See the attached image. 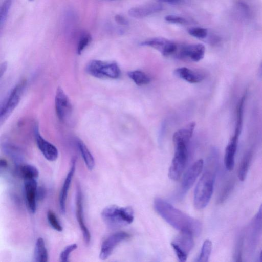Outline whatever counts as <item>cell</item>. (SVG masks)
Instances as JSON below:
<instances>
[{
    "label": "cell",
    "instance_id": "obj_1",
    "mask_svg": "<svg viewBox=\"0 0 262 262\" xmlns=\"http://www.w3.org/2000/svg\"><path fill=\"white\" fill-rule=\"evenodd\" d=\"M154 204L157 213L173 228L181 231H190L196 236L201 233L202 224L198 220L175 208L162 198H156Z\"/></svg>",
    "mask_w": 262,
    "mask_h": 262
},
{
    "label": "cell",
    "instance_id": "obj_2",
    "mask_svg": "<svg viewBox=\"0 0 262 262\" xmlns=\"http://www.w3.org/2000/svg\"><path fill=\"white\" fill-rule=\"evenodd\" d=\"M217 166L207 164L194 192V205L197 209L204 208L209 202L213 191Z\"/></svg>",
    "mask_w": 262,
    "mask_h": 262
},
{
    "label": "cell",
    "instance_id": "obj_3",
    "mask_svg": "<svg viewBox=\"0 0 262 262\" xmlns=\"http://www.w3.org/2000/svg\"><path fill=\"white\" fill-rule=\"evenodd\" d=\"M101 216L106 224L113 229L130 224L134 217L131 207H119L116 205H110L104 208Z\"/></svg>",
    "mask_w": 262,
    "mask_h": 262
},
{
    "label": "cell",
    "instance_id": "obj_4",
    "mask_svg": "<svg viewBox=\"0 0 262 262\" xmlns=\"http://www.w3.org/2000/svg\"><path fill=\"white\" fill-rule=\"evenodd\" d=\"M86 72L90 75L99 78H118L120 75V70L117 63L92 60L86 66Z\"/></svg>",
    "mask_w": 262,
    "mask_h": 262
},
{
    "label": "cell",
    "instance_id": "obj_5",
    "mask_svg": "<svg viewBox=\"0 0 262 262\" xmlns=\"http://www.w3.org/2000/svg\"><path fill=\"white\" fill-rule=\"evenodd\" d=\"M187 144H174V154L168 170V176L173 180H178L184 171L187 161Z\"/></svg>",
    "mask_w": 262,
    "mask_h": 262
},
{
    "label": "cell",
    "instance_id": "obj_6",
    "mask_svg": "<svg viewBox=\"0 0 262 262\" xmlns=\"http://www.w3.org/2000/svg\"><path fill=\"white\" fill-rule=\"evenodd\" d=\"M193 234L190 231H182L171 243L179 261L184 262L194 246Z\"/></svg>",
    "mask_w": 262,
    "mask_h": 262
},
{
    "label": "cell",
    "instance_id": "obj_7",
    "mask_svg": "<svg viewBox=\"0 0 262 262\" xmlns=\"http://www.w3.org/2000/svg\"><path fill=\"white\" fill-rule=\"evenodd\" d=\"M25 80L18 83L11 92L7 100L2 106L0 114V122L2 125L10 116L18 104L26 87Z\"/></svg>",
    "mask_w": 262,
    "mask_h": 262
},
{
    "label": "cell",
    "instance_id": "obj_8",
    "mask_svg": "<svg viewBox=\"0 0 262 262\" xmlns=\"http://www.w3.org/2000/svg\"><path fill=\"white\" fill-rule=\"evenodd\" d=\"M55 104L59 119L62 122L67 121L71 116L72 106L69 97L61 88L57 89Z\"/></svg>",
    "mask_w": 262,
    "mask_h": 262
},
{
    "label": "cell",
    "instance_id": "obj_9",
    "mask_svg": "<svg viewBox=\"0 0 262 262\" xmlns=\"http://www.w3.org/2000/svg\"><path fill=\"white\" fill-rule=\"evenodd\" d=\"M205 52V47L203 45L191 44L178 47L174 55L179 58L197 62L203 58Z\"/></svg>",
    "mask_w": 262,
    "mask_h": 262
},
{
    "label": "cell",
    "instance_id": "obj_10",
    "mask_svg": "<svg viewBox=\"0 0 262 262\" xmlns=\"http://www.w3.org/2000/svg\"><path fill=\"white\" fill-rule=\"evenodd\" d=\"M204 166V161L199 159L195 161L184 174L180 187V194L184 195L192 186L198 176L201 173Z\"/></svg>",
    "mask_w": 262,
    "mask_h": 262
},
{
    "label": "cell",
    "instance_id": "obj_11",
    "mask_svg": "<svg viewBox=\"0 0 262 262\" xmlns=\"http://www.w3.org/2000/svg\"><path fill=\"white\" fill-rule=\"evenodd\" d=\"M129 237V235L124 231L117 232L108 236L102 244L99 254L100 259H106L112 254L116 247Z\"/></svg>",
    "mask_w": 262,
    "mask_h": 262
},
{
    "label": "cell",
    "instance_id": "obj_12",
    "mask_svg": "<svg viewBox=\"0 0 262 262\" xmlns=\"http://www.w3.org/2000/svg\"><path fill=\"white\" fill-rule=\"evenodd\" d=\"M141 45L153 48L165 56L174 55L178 49L177 45L174 42L162 37L151 38L142 42Z\"/></svg>",
    "mask_w": 262,
    "mask_h": 262
},
{
    "label": "cell",
    "instance_id": "obj_13",
    "mask_svg": "<svg viewBox=\"0 0 262 262\" xmlns=\"http://www.w3.org/2000/svg\"><path fill=\"white\" fill-rule=\"evenodd\" d=\"M76 214L80 229L82 232L84 242L89 244L91 241V234L84 220L82 194L80 186H77L76 196Z\"/></svg>",
    "mask_w": 262,
    "mask_h": 262
},
{
    "label": "cell",
    "instance_id": "obj_14",
    "mask_svg": "<svg viewBox=\"0 0 262 262\" xmlns=\"http://www.w3.org/2000/svg\"><path fill=\"white\" fill-rule=\"evenodd\" d=\"M35 138L37 146L44 157L49 161H55L58 156L57 148L40 135L37 127L35 128Z\"/></svg>",
    "mask_w": 262,
    "mask_h": 262
},
{
    "label": "cell",
    "instance_id": "obj_15",
    "mask_svg": "<svg viewBox=\"0 0 262 262\" xmlns=\"http://www.w3.org/2000/svg\"><path fill=\"white\" fill-rule=\"evenodd\" d=\"M24 189L27 205L29 211L34 213L36 210L37 184L36 179L24 180Z\"/></svg>",
    "mask_w": 262,
    "mask_h": 262
},
{
    "label": "cell",
    "instance_id": "obj_16",
    "mask_svg": "<svg viewBox=\"0 0 262 262\" xmlns=\"http://www.w3.org/2000/svg\"><path fill=\"white\" fill-rule=\"evenodd\" d=\"M76 159L73 158L71 161L70 169L64 181L62 187L61 189L59 194V207L62 213L66 211V203L68 194V191L72 182V179L74 174L76 168Z\"/></svg>",
    "mask_w": 262,
    "mask_h": 262
},
{
    "label": "cell",
    "instance_id": "obj_17",
    "mask_svg": "<svg viewBox=\"0 0 262 262\" xmlns=\"http://www.w3.org/2000/svg\"><path fill=\"white\" fill-rule=\"evenodd\" d=\"M239 137L233 135L225 149L224 165L228 171L233 170L235 163V157L237 150Z\"/></svg>",
    "mask_w": 262,
    "mask_h": 262
},
{
    "label": "cell",
    "instance_id": "obj_18",
    "mask_svg": "<svg viewBox=\"0 0 262 262\" xmlns=\"http://www.w3.org/2000/svg\"><path fill=\"white\" fill-rule=\"evenodd\" d=\"M162 9V6L161 4L151 3L132 8L128 11V14L133 17L140 18L159 12Z\"/></svg>",
    "mask_w": 262,
    "mask_h": 262
},
{
    "label": "cell",
    "instance_id": "obj_19",
    "mask_svg": "<svg viewBox=\"0 0 262 262\" xmlns=\"http://www.w3.org/2000/svg\"><path fill=\"white\" fill-rule=\"evenodd\" d=\"M174 74L191 83H199L205 77V75L203 73L195 71L186 67L176 69L174 71Z\"/></svg>",
    "mask_w": 262,
    "mask_h": 262
},
{
    "label": "cell",
    "instance_id": "obj_20",
    "mask_svg": "<svg viewBox=\"0 0 262 262\" xmlns=\"http://www.w3.org/2000/svg\"><path fill=\"white\" fill-rule=\"evenodd\" d=\"M195 123L194 122H190L185 126L176 131L172 137L173 144L178 143H188L191 139Z\"/></svg>",
    "mask_w": 262,
    "mask_h": 262
},
{
    "label": "cell",
    "instance_id": "obj_21",
    "mask_svg": "<svg viewBox=\"0 0 262 262\" xmlns=\"http://www.w3.org/2000/svg\"><path fill=\"white\" fill-rule=\"evenodd\" d=\"M246 94H245L240 98L237 103L236 110L235 125L234 135L239 137L243 127L244 111Z\"/></svg>",
    "mask_w": 262,
    "mask_h": 262
},
{
    "label": "cell",
    "instance_id": "obj_22",
    "mask_svg": "<svg viewBox=\"0 0 262 262\" xmlns=\"http://www.w3.org/2000/svg\"><path fill=\"white\" fill-rule=\"evenodd\" d=\"M34 258L35 261L47 262L48 260V254L45 241L41 237H39L36 242Z\"/></svg>",
    "mask_w": 262,
    "mask_h": 262
},
{
    "label": "cell",
    "instance_id": "obj_23",
    "mask_svg": "<svg viewBox=\"0 0 262 262\" xmlns=\"http://www.w3.org/2000/svg\"><path fill=\"white\" fill-rule=\"evenodd\" d=\"M77 145L88 169L92 170L95 167V160L93 155L82 141L78 140Z\"/></svg>",
    "mask_w": 262,
    "mask_h": 262
},
{
    "label": "cell",
    "instance_id": "obj_24",
    "mask_svg": "<svg viewBox=\"0 0 262 262\" xmlns=\"http://www.w3.org/2000/svg\"><path fill=\"white\" fill-rule=\"evenodd\" d=\"M252 150L247 151L244 155L238 170V178L241 181H244L247 175L252 158Z\"/></svg>",
    "mask_w": 262,
    "mask_h": 262
},
{
    "label": "cell",
    "instance_id": "obj_25",
    "mask_svg": "<svg viewBox=\"0 0 262 262\" xmlns=\"http://www.w3.org/2000/svg\"><path fill=\"white\" fill-rule=\"evenodd\" d=\"M64 29L66 33L72 35L75 31L77 17L75 12L72 10H67L64 15Z\"/></svg>",
    "mask_w": 262,
    "mask_h": 262
},
{
    "label": "cell",
    "instance_id": "obj_26",
    "mask_svg": "<svg viewBox=\"0 0 262 262\" xmlns=\"http://www.w3.org/2000/svg\"><path fill=\"white\" fill-rule=\"evenodd\" d=\"M127 74L135 83L139 86L147 84L150 81L149 76L141 71L135 70L130 71L128 72Z\"/></svg>",
    "mask_w": 262,
    "mask_h": 262
},
{
    "label": "cell",
    "instance_id": "obj_27",
    "mask_svg": "<svg viewBox=\"0 0 262 262\" xmlns=\"http://www.w3.org/2000/svg\"><path fill=\"white\" fill-rule=\"evenodd\" d=\"M19 172L24 180L36 179L39 176L38 169L35 166L30 164L21 165L19 167Z\"/></svg>",
    "mask_w": 262,
    "mask_h": 262
},
{
    "label": "cell",
    "instance_id": "obj_28",
    "mask_svg": "<svg viewBox=\"0 0 262 262\" xmlns=\"http://www.w3.org/2000/svg\"><path fill=\"white\" fill-rule=\"evenodd\" d=\"M212 244L210 240H205L202 245L201 250L196 261L207 262L208 261L211 254Z\"/></svg>",
    "mask_w": 262,
    "mask_h": 262
},
{
    "label": "cell",
    "instance_id": "obj_29",
    "mask_svg": "<svg viewBox=\"0 0 262 262\" xmlns=\"http://www.w3.org/2000/svg\"><path fill=\"white\" fill-rule=\"evenodd\" d=\"M234 186V181L230 180L222 188L218 197L217 202L219 204L224 203L232 192Z\"/></svg>",
    "mask_w": 262,
    "mask_h": 262
},
{
    "label": "cell",
    "instance_id": "obj_30",
    "mask_svg": "<svg viewBox=\"0 0 262 262\" xmlns=\"http://www.w3.org/2000/svg\"><path fill=\"white\" fill-rule=\"evenodd\" d=\"M92 40L91 34L84 31L80 34L77 48V52L81 54L85 48L89 45Z\"/></svg>",
    "mask_w": 262,
    "mask_h": 262
},
{
    "label": "cell",
    "instance_id": "obj_31",
    "mask_svg": "<svg viewBox=\"0 0 262 262\" xmlns=\"http://www.w3.org/2000/svg\"><path fill=\"white\" fill-rule=\"evenodd\" d=\"M11 5V0H4L0 10V27L2 29L5 24Z\"/></svg>",
    "mask_w": 262,
    "mask_h": 262
},
{
    "label": "cell",
    "instance_id": "obj_32",
    "mask_svg": "<svg viewBox=\"0 0 262 262\" xmlns=\"http://www.w3.org/2000/svg\"><path fill=\"white\" fill-rule=\"evenodd\" d=\"M47 219L50 226L54 230L61 232L63 230V227L59 223L55 213L50 210L47 212Z\"/></svg>",
    "mask_w": 262,
    "mask_h": 262
},
{
    "label": "cell",
    "instance_id": "obj_33",
    "mask_svg": "<svg viewBox=\"0 0 262 262\" xmlns=\"http://www.w3.org/2000/svg\"><path fill=\"white\" fill-rule=\"evenodd\" d=\"M189 34L197 38H204L207 36V29L202 27H193L189 29Z\"/></svg>",
    "mask_w": 262,
    "mask_h": 262
},
{
    "label": "cell",
    "instance_id": "obj_34",
    "mask_svg": "<svg viewBox=\"0 0 262 262\" xmlns=\"http://www.w3.org/2000/svg\"><path fill=\"white\" fill-rule=\"evenodd\" d=\"M77 248V245L75 243L67 246L60 254V261L62 262L68 261L70 253Z\"/></svg>",
    "mask_w": 262,
    "mask_h": 262
},
{
    "label": "cell",
    "instance_id": "obj_35",
    "mask_svg": "<svg viewBox=\"0 0 262 262\" xmlns=\"http://www.w3.org/2000/svg\"><path fill=\"white\" fill-rule=\"evenodd\" d=\"M244 239L243 237L241 236L236 244L234 253V261H242V251L243 246Z\"/></svg>",
    "mask_w": 262,
    "mask_h": 262
},
{
    "label": "cell",
    "instance_id": "obj_36",
    "mask_svg": "<svg viewBox=\"0 0 262 262\" xmlns=\"http://www.w3.org/2000/svg\"><path fill=\"white\" fill-rule=\"evenodd\" d=\"M165 19L170 23L186 24L188 23L187 20L184 17L172 15L166 16Z\"/></svg>",
    "mask_w": 262,
    "mask_h": 262
},
{
    "label": "cell",
    "instance_id": "obj_37",
    "mask_svg": "<svg viewBox=\"0 0 262 262\" xmlns=\"http://www.w3.org/2000/svg\"><path fill=\"white\" fill-rule=\"evenodd\" d=\"M115 20L118 24L121 25H127L128 23L125 17L119 14L115 16Z\"/></svg>",
    "mask_w": 262,
    "mask_h": 262
},
{
    "label": "cell",
    "instance_id": "obj_38",
    "mask_svg": "<svg viewBox=\"0 0 262 262\" xmlns=\"http://www.w3.org/2000/svg\"><path fill=\"white\" fill-rule=\"evenodd\" d=\"M254 221L262 223V204L255 217Z\"/></svg>",
    "mask_w": 262,
    "mask_h": 262
},
{
    "label": "cell",
    "instance_id": "obj_39",
    "mask_svg": "<svg viewBox=\"0 0 262 262\" xmlns=\"http://www.w3.org/2000/svg\"><path fill=\"white\" fill-rule=\"evenodd\" d=\"M45 194V191L42 188H41V187L37 188V199H42L43 198H44Z\"/></svg>",
    "mask_w": 262,
    "mask_h": 262
},
{
    "label": "cell",
    "instance_id": "obj_40",
    "mask_svg": "<svg viewBox=\"0 0 262 262\" xmlns=\"http://www.w3.org/2000/svg\"><path fill=\"white\" fill-rule=\"evenodd\" d=\"M7 63L6 62H4L1 64L0 66V75L1 77H2L5 72L7 68Z\"/></svg>",
    "mask_w": 262,
    "mask_h": 262
},
{
    "label": "cell",
    "instance_id": "obj_41",
    "mask_svg": "<svg viewBox=\"0 0 262 262\" xmlns=\"http://www.w3.org/2000/svg\"><path fill=\"white\" fill-rule=\"evenodd\" d=\"M8 165L7 161L5 159H1L0 160V166L1 168H6Z\"/></svg>",
    "mask_w": 262,
    "mask_h": 262
},
{
    "label": "cell",
    "instance_id": "obj_42",
    "mask_svg": "<svg viewBox=\"0 0 262 262\" xmlns=\"http://www.w3.org/2000/svg\"><path fill=\"white\" fill-rule=\"evenodd\" d=\"M163 2H166L168 3L175 4L178 3L180 0H158Z\"/></svg>",
    "mask_w": 262,
    "mask_h": 262
},
{
    "label": "cell",
    "instance_id": "obj_43",
    "mask_svg": "<svg viewBox=\"0 0 262 262\" xmlns=\"http://www.w3.org/2000/svg\"><path fill=\"white\" fill-rule=\"evenodd\" d=\"M259 76L260 77H262V63H261V66H260V67L259 68Z\"/></svg>",
    "mask_w": 262,
    "mask_h": 262
},
{
    "label": "cell",
    "instance_id": "obj_44",
    "mask_svg": "<svg viewBox=\"0 0 262 262\" xmlns=\"http://www.w3.org/2000/svg\"><path fill=\"white\" fill-rule=\"evenodd\" d=\"M259 259H260V261H262V249H261V251L260 253Z\"/></svg>",
    "mask_w": 262,
    "mask_h": 262
},
{
    "label": "cell",
    "instance_id": "obj_45",
    "mask_svg": "<svg viewBox=\"0 0 262 262\" xmlns=\"http://www.w3.org/2000/svg\"><path fill=\"white\" fill-rule=\"evenodd\" d=\"M105 1H116V0H105Z\"/></svg>",
    "mask_w": 262,
    "mask_h": 262
},
{
    "label": "cell",
    "instance_id": "obj_46",
    "mask_svg": "<svg viewBox=\"0 0 262 262\" xmlns=\"http://www.w3.org/2000/svg\"><path fill=\"white\" fill-rule=\"evenodd\" d=\"M29 1H34V0H29Z\"/></svg>",
    "mask_w": 262,
    "mask_h": 262
}]
</instances>
